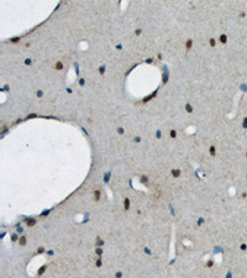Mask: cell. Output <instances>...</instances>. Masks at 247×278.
<instances>
[{
    "mask_svg": "<svg viewBox=\"0 0 247 278\" xmlns=\"http://www.w3.org/2000/svg\"><path fill=\"white\" fill-rule=\"evenodd\" d=\"M93 198H94L95 202H99L100 198H101V192H100L99 189H95V190H94V194H93Z\"/></svg>",
    "mask_w": 247,
    "mask_h": 278,
    "instance_id": "1",
    "label": "cell"
},
{
    "mask_svg": "<svg viewBox=\"0 0 247 278\" xmlns=\"http://www.w3.org/2000/svg\"><path fill=\"white\" fill-rule=\"evenodd\" d=\"M130 209V199L129 198H125L124 199V210L127 211Z\"/></svg>",
    "mask_w": 247,
    "mask_h": 278,
    "instance_id": "2",
    "label": "cell"
},
{
    "mask_svg": "<svg viewBox=\"0 0 247 278\" xmlns=\"http://www.w3.org/2000/svg\"><path fill=\"white\" fill-rule=\"evenodd\" d=\"M171 174H172V177H174V178H178V177L180 176V169H177V168H174V169H172V171H171Z\"/></svg>",
    "mask_w": 247,
    "mask_h": 278,
    "instance_id": "3",
    "label": "cell"
},
{
    "mask_svg": "<svg viewBox=\"0 0 247 278\" xmlns=\"http://www.w3.org/2000/svg\"><path fill=\"white\" fill-rule=\"evenodd\" d=\"M54 68L57 71H62V69H63V63H62V61H58L57 62V63L54 64Z\"/></svg>",
    "mask_w": 247,
    "mask_h": 278,
    "instance_id": "4",
    "label": "cell"
},
{
    "mask_svg": "<svg viewBox=\"0 0 247 278\" xmlns=\"http://www.w3.org/2000/svg\"><path fill=\"white\" fill-rule=\"evenodd\" d=\"M192 46H193V40H188L185 42V48H187V51H190Z\"/></svg>",
    "mask_w": 247,
    "mask_h": 278,
    "instance_id": "5",
    "label": "cell"
},
{
    "mask_svg": "<svg viewBox=\"0 0 247 278\" xmlns=\"http://www.w3.org/2000/svg\"><path fill=\"white\" fill-rule=\"evenodd\" d=\"M209 153H210V156H215L216 154V148H215V146H210V148H209Z\"/></svg>",
    "mask_w": 247,
    "mask_h": 278,
    "instance_id": "6",
    "label": "cell"
},
{
    "mask_svg": "<svg viewBox=\"0 0 247 278\" xmlns=\"http://www.w3.org/2000/svg\"><path fill=\"white\" fill-rule=\"evenodd\" d=\"M220 42H221V43H224V45L227 42V36H226L225 34H222V35L220 36Z\"/></svg>",
    "mask_w": 247,
    "mask_h": 278,
    "instance_id": "7",
    "label": "cell"
},
{
    "mask_svg": "<svg viewBox=\"0 0 247 278\" xmlns=\"http://www.w3.org/2000/svg\"><path fill=\"white\" fill-rule=\"evenodd\" d=\"M19 243H20V246H25L26 245V237L25 236H21L20 240H19Z\"/></svg>",
    "mask_w": 247,
    "mask_h": 278,
    "instance_id": "8",
    "label": "cell"
},
{
    "mask_svg": "<svg viewBox=\"0 0 247 278\" xmlns=\"http://www.w3.org/2000/svg\"><path fill=\"white\" fill-rule=\"evenodd\" d=\"M36 224V220L35 219H31V220H27V226H34Z\"/></svg>",
    "mask_w": 247,
    "mask_h": 278,
    "instance_id": "9",
    "label": "cell"
},
{
    "mask_svg": "<svg viewBox=\"0 0 247 278\" xmlns=\"http://www.w3.org/2000/svg\"><path fill=\"white\" fill-rule=\"evenodd\" d=\"M209 45H210L211 47H215V45H216V40H215V38H210V40H209Z\"/></svg>",
    "mask_w": 247,
    "mask_h": 278,
    "instance_id": "10",
    "label": "cell"
},
{
    "mask_svg": "<svg viewBox=\"0 0 247 278\" xmlns=\"http://www.w3.org/2000/svg\"><path fill=\"white\" fill-rule=\"evenodd\" d=\"M45 271H46V266H42V267H41V269H38V272H37V273H38V276L43 274V273H45Z\"/></svg>",
    "mask_w": 247,
    "mask_h": 278,
    "instance_id": "11",
    "label": "cell"
},
{
    "mask_svg": "<svg viewBox=\"0 0 247 278\" xmlns=\"http://www.w3.org/2000/svg\"><path fill=\"white\" fill-rule=\"evenodd\" d=\"M185 110H187L188 113H192V111H193V108H192V105H190V104H187V105H185Z\"/></svg>",
    "mask_w": 247,
    "mask_h": 278,
    "instance_id": "12",
    "label": "cell"
},
{
    "mask_svg": "<svg viewBox=\"0 0 247 278\" xmlns=\"http://www.w3.org/2000/svg\"><path fill=\"white\" fill-rule=\"evenodd\" d=\"M19 41H20V37H14V38H11V40H10V42H11V43H17Z\"/></svg>",
    "mask_w": 247,
    "mask_h": 278,
    "instance_id": "13",
    "label": "cell"
},
{
    "mask_svg": "<svg viewBox=\"0 0 247 278\" xmlns=\"http://www.w3.org/2000/svg\"><path fill=\"white\" fill-rule=\"evenodd\" d=\"M95 252H97V255H103V249H100V247H97V250H95Z\"/></svg>",
    "mask_w": 247,
    "mask_h": 278,
    "instance_id": "14",
    "label": "cell"
},
{
    "mask_svg": "<svg viewBox=\"0 0 247 278\" xmlns=\"http://www.w3.org/2000/svg\"><path fill=\"white\" fill-rule=\"evenodd\" d=\"M169 135H171L172 139H174V137L177 136V131H175V130H171V134H169Z\"/></svg>",
    "mask_w": 247,
    "mask_h": 278,
    "instance_id": "15",
    "label": "cell"
},
{
    "mask_svg": "<svg viewBox=\"0 0 247 278\" xmlns=\"http://www.w3.org/2000/svg\"><path fill=\"white\" fill-rule=\"evenodd\" d=\"M45 252V249H43V247H38V249H37V253L38 255H41V253H43Z\"/></svg>",
    "mask_w": 247,
    "mask_h": 278,
    "instance_id": "16",
    "label": "cell"
},
{
    "mask_svg": "<svg viewBox=\"0 0 247 278\" xmlns=\"http://www.w3.org/2000/svg\"><path fill=\"white\" fill-rule=\"evenodd\" d=\"M141 182H142V183H146V182H147V177H146V176H142V177H141Z\"/></svg>",
    "mask_w": 247,
    "mask_h": 278,
    "instance_id": "17",
    "label": "cell"
},
{
    "mask_svg": "<svg viewBox=\"0 0 247 278\" xmlns=\"http://www.w3.org/2000/svg\"><path fill=\"white\" fill-rule=\"evenodd\" d=\"M212 265H214V262H212V261H211V260H210V261H208V262H206V266H208V267H212Z\"/></svg>",
    "mask_w": 247,
    "mask_h": 278,
    "instance_id": "18",
    "label": "cell"
},
{
    "mask_svg": "<svg viewBox=\"0 0 247 278\" xmlns=\"http://www.w3.org/2000/svg\"><path fill=\"white\" fill-rule=\"evenodd\" d=\"M95 265H97V267H100V266H101V260L99 258V260L95 262Z\"/></svg>",
    "mask_w": 247,
    "mask_h": 278,
    "instance_id": "19",
    "label": "cell"
},
{
    "mask_svg": "<svg viewBox=\"0 0 247 278\" xmlns=\"http://www.w3.org/2000/svg\"><path fill=\"white\" fill-rule=\"evenodd\" d=\"M25 64H27V66H28V64H31V59H30V58L25 59Z\"/></svg>",
    "mask_w": 247,
    "mask_h": 278,
    "instance_id": "20",
    "label": "cell"
},
{
    "mask_svg": "<svg viewBox=\"0 0 247 278\" xmlns=\"http://www.w3.org/2000/svg\"><path fill=\"white\" fill-rule=\"evenodd\" d=\"M115 277H116V278H121V277H122V273H121V272H117V273L115 274Z\"/></svg>",
    "mask_w": 247,
    "mask_h": 278,
    "instance_id": "21",
    "label": "cell"
},
{
    "mask_svg": "<svg viewBox=\"0 0 247 278\" xmlns=\"http://www.w3.org/2000/svg\"><path fill=\"white\" fill-rule=\"evenodd\" d=\"M243 127H247V117L243 119Z\"/></svg>",
    "mask_w": 247,
    "mask_h": 278,
    "instance_id": "22",
    "label": "cell"
},
{
    "mask_svg": "<svg viewBox=\"0 0 247 278\" xmlns=\"http://www.w3.org/2000/svg\"><path fill=\"white\" fill-rule=\"evenodd\" d=\"M246 249H247V246H246L245 243H242V245H241V250H242V251H245Z\"/></svg>",
    "mask_w": 247,
    "mask_h": 278,
    "instance_id": "23",
    "label": "cell"
},
{
    "mask_svg": "<svg viewBox=\"0 0 247 278\" xmlns=\"http://www.w3.org/2000/svg\"><path fill=\"white\" fill-rule=\"evenodd\" d=\"M97 245H98V246H99V245H103V241L99 240V237H98V240H97Z\"/></svg>",
    "mask_w": 247,
    "mask_h": 278,
    "instance_id": "24",
    "label": "cell"
},
{
    "mask_svg": "<svg viewBox=\"0 0 247 278\" xmlns=\"http://www.w3.org/2000/svg\"><path fill=\"white\" fill-rule=\"evenodd\" d=\"M117 132H119V134H124V129H122V127L117 129Z\"/></svg>",
    "mask_w": 247,
    "mask_h": 278,
    "instance_id": "25",
    "label": "cell"
},
{
    "mask_svg": "<svg viewBox=\"0 0 247 278\" xmlns=\"http://www.w3.org/2000/svg\"><path fill=\"white\" fill-rule=\"evenodd\" d=\"M140 141H141L140 137H135V142H140Z\"/></svg>",
    "mask_w": 247,
    "mask_h": 278,
    "instance_id": "26",
    "label": "cell"
},
{
    "mask_svg": "<svg viewBox=\"0 0 247 278\" xmlns=\"http://www.w3.org/2000/svg\"><path fill=\"white\" fill-rule=\"evenodd\" d=\"M11 240H12V241H16V240H17V239H16V235H12V239H11Z\"/></svg>",
    "mask_w": 247,
    "mask_h": 278,
    "instance_id": "27",
    "label": "cell"
},
{
    "mask_svg": "<svg viewBox=\"0 0 247 278\" xmlns=\"http://www.w3.org/2000/svg\"><path fill=\"white\" fill-rule=\"evenodd\" d=\"M141 34V30H136V35H140Z\"/></svg>",
    "mask_w": 247,
    "mask_h": 278,
    "instance_id": "28",
    "label": "cell"
},
{
    "mask_svg": "<svg viewBox=\"0 0 247 278\" xmlns=\"http://www.w3.org/2000/svg\"><path fill=\"white\" fill-rule=\"evenodd\" d=\"M100 73H101V74H104V68H103V67L100 68Z\"/></svg>",
    "mask_w": 247,
    "mask_h": 278,
    "instance_id": "29",
    "label": "cell"
},
{
    "mask_svg": "<svg viewBox=\"0 0 247 278\" xmlns=\"http://www.w3.org/2000/svg\"><path fill=\"white\" fill-rule=\"evenodd\" d=\"M246 157H247V152H246Z\"/></svg>",
    "mask_w": 247,
    "mask_h": 278,
    "instance_id": "30",
    "label": "cell"
}]
</instances>
